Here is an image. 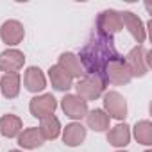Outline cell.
Masks as SVG:
<instances>
[{
  "instance_id": "24",
  "label": "cell",
  "mask_w": 152,
  "mask_h": 152,
  "mask_svg": "<svg viewBox=\"0 0 152 152\" xmlns=\"http://www.w3.org/2000/svg\"><path fill=\"white\" fill-rule=\"evenodd\" d=\"M145 152H152V150H145Z\"/></svg>"
},
{
  "instance_id": "5",
  "label": "cell",
  "mask_w": 152,
  "mask_h": 152,
  "mask_svg": "<svg viewBox=\"0 0 152 152\" xmlns=\"http://www.w3.org/2000/svg\"><path fill=\"white\" fill-rule=\"evenodd\" d=\"M104 79H106V83H111L115 86H124V84L131 83L132 77H131L129 68L124 61V56L107 64V68L104 70Z\"/></svg>"
},
{
  "instance_id": "1",
  "label": "cell",
  "mask_w": 152,
  "mask_h": 152,
  "mask_svg": "<svg viewBox=\"0 0 152 152\" xmlns=\"http://www.w3.org/2000/svg\"><path fill=\"white\" fill-rule=\"evenodd\" d=\"M122 57L115 47L113 38H107L104 34H91V38L86 41L79 54L81 66L88 72V75H100L104 77V70L107 64L115 59Z\"/></svg>"
},
{
  "instance_id": "11",
  "label": "cell",
  "mask_w": 152,
  "mask_h": 152,
  "mask_svg": "<svg viewBox=\"0 0 152 152\" xmlns=\"http://www.w3.org/2000/svg\"><path fill=\"white\" fill-rule=\"evenodd\" d=\"M120 15H122L124 27L131 32V36L136 39V43H143L147 39V29H145L143 22L140 20V16L134 15V13H131V11H124Z\"/></svg>"
},
{
  "instance_id": "25",
  "label": "cell",
  "mask_w": 152,
  "mask_h": 152,
  "mask_svg": "<svg viewBox=\"0 0 152 152\" xmlns=\"http://www.w3.org/2000/svg\"><path fill=\"white\" fill-rule=\"evenodd\" d=\"M118 152H124V150H118Z\"/></svg>"
},
{
  "instance_id": "3",
  "label": "cell",
  "mask_w": 152,
  "mask_h": 152,
  "mask_svg": "<svg viewBox=\"0 0 152 152\" xmlns=\"http://www.w3.org/2000/svg\"><path fill=\"white\" fill-rule=\"evenodd\" d=\"M131 77H143L150 66V52L143 45H136L125 57H124Z\"/></svg>"
},
{
  "instance_id": "22",
  "label": "cell",
  "mask_w": 152,
  "mask_h": 152,
  "mask_svg": "<svg viewBox=\"0 0 152 152\" xmlns=\"http://www.w3.org/2000/svg\"><path fill=\"white\" fill-rule=\"evenodd\" d=\"M132 134H134V138H136L138 143H141V145H145V147L152 145V124H150L148 120H140V122H136V125H134V129H132Z\"/></svg>"
},
{
  "instance_id": "19",
  "label": "cell",
  "mask_w": 152,
  "mask_h": 152,
  "mask_svg": "<svg viewBox=\"0 0 152 152\" xmlns=\"http://www.w3.org/2000/svg\"><path fill=\"white\" fill-rule=\"evenodd\" d=\"M0 90L6 99H16L20 95V73H6L0 79Z\"/></svg>"
},
{
  "instance_id": "13",
  "label": "cell",
  "mask_w": 152,
  "mask_h": 152,
  "mask_svg": "<svg viewBox=\"0 0 152 152\" xmlns=\"http://www.w3.org/2000/svg\"><path fill=\"white\" fill-rule=\"evenodd\" d=\"M84 140H86V127L77 122H72L63 129V141L66 147H79Z\"/></svg>"
},
{
  "instance_id": "20",
  "label": "cell",
  "mask_w": 152,
  "mask_h": 152,
  "mask_svg": "<svg viewBox=\"0 0 152 152\" xmlns=\"http://www.w3.org/2000/svg\"><path fill=\"white\" fill-rule=\"evenodd\" d=\"M86 122H88V127L97 131V132H104L109 129V122L111 118L106 115L104 109H93V111H88L86 115Z\"/></svg>"
},
{
  "instance_id": "6",
  "label": "cell",
  "mask_w": 152,
  "mask_h": 152,
  "mask_svg": "<svg viewBox=\"0 0 152 152\" xmlns=\"http://www.w3.org/2000/svg\"><path fill=\"white\" fill-rule=\"evenodd\" d=\"M104 111L109 118L115 120H125L127 116V102L118 91H107L104 93Z\"/></svg>"
},
{
  "instance_id": "7",
  "label": "cell",
  "mask_w": 152,
  "mask_h": 152,
  "mask_svg": "<svg viewBox=\"0 0 152 152\" xmlns=\"http://www.w3.org/2000/svg\"><path fill=\"white\" fill-rule=\"evenodd\" d=\"M61 109L66 116H70L72 120H83L88 115V102L83 100L79 95H64L61 99Z\"/></svg>"
},
{
  "instance_id": "18",
  "label": "cell",
  "mask_w": 152,
  "mask_h": 152,
  "mask_svg": "<svg viewBox=\"0 0 152 152\" xmlns=\"http://www.w3.org/2000/svg\"><path fill=\"white\" fill-rule=\"evenodd\" d=\"M107 141L113 147H125V145H129V141H131V127L125 122L118 124L116 127H113L107 132Z\"/></svg>"
},
{
  "instance_id": "9",
  "label": "cell",
  "mask_w": 152,
  "mask_h": 152,
  "mask_svg": "<svg viewBox=\"0 0 152 152\" xmlns=\"http://www.w3.org/2000/svg\"><path fill=\"white\" fill-rule=\"evenodd\" d=\"M23 36H25V29L18 20H7L0 27V38L6 45H11V47L20 45L23 41Z\"/></svg>"
},
{
  "instance_id": "15",
  "label": "cell",
  "mask_w": 152,
  "mask_h": 152,
  "mask_svg": "<svg viewBox=\"0 0 152 152\" xmlns=\"http://www.w3.org/2000/svg\"><path fill=\"white\" fill-rule=\"evenodd\" d=\"M45 143V138L39 131V127H29L25 129L23 132L18 134V145L27 148V150H32V148H38Z\"/></svg>"
},
{
  "instance_id": "12",
  "label": "cell",
  "mask_w": 152,
  "mask_h": 152,
  "mask_svg": "<svg viewBox=\"0 0 152 152\" xmlns=\"http://www.w3.org/2000/svg\"><path fill=\"white\" fill-rule=\"evenodd\" d=\"M23 84H25L27 91H31V93L43 91L47 88V79H45V73L41 72V68L29 66L25 70V75H23Z\"/></svg>"
},
{
  "instance_id": "8",
  "label": "cell",
  "mask_w": 152,
  "mask_h": 152,
  "mask_svg": "<svg viewBox=\"0 0 152 152\" xmlns=\"http://www.w3.org/2000/svg\"><path fill=\"white\" fill-rule=\"evenodd\" d=\"M57 107V100L52 93H43V95H38L34 99H31V104H29V111L34 118H45L48 115H54Z\"/></svg>"
},
{
  "instance_id": "21",
  "label": "cell",
  "mask_w": 152,
  "mask_h": 152,
  "mask_svg": "<svg viewBox=\"0 0 152 152\" xmlns=\"http://www.w3.org/2000/svg\"><path fill=\"white\" fill-rule=\"evenodd\" d=\"M39 131H41V134H43L45 140H56L61 134V124H59V120L54 115H48V116L41 118Z\"/></svg>"
},
{
  "instance_id": "17",
  "label": "cell",
  "mask_w": 152,
  "mask_h": 152,
  "mask_svg": "<svg viewBox=\"0 0 152 152\" xmlns=\"http://www.w3.org/2000/svg\"><path fill=\"white\" fill-rule=\"evenodd\" d=\"M22 125H23L22 118L16 115H11V113H7L0 118V132L6 138H16L22 132Z\"/></svg>"
},
{
  "instance_id": "10",
  "label": "cell",
  "mask_w": 152,
  "mask_h": 152,
  "mask_svg": "<svg viewBox=\"0 0 152 152\" xmlns=\"http://www.w3.org/2000/svg\"><path fill=\"white\" fill-rule=\"evenodd\" d=\"M23 64H25V56L16 48H9L0 54V70L6 73H18V70H22Z\"/></svg>"
},
{
  "instance_id": "16",
  "label": "cell",
  "mask_w": 152,
  "mask_h": 152,
  "mask_svg": "<svg viewBox=\"0 0 152 152\" xmlns=\"http://www.w3.org/2000/svg\"><path fill=\"white\" fill-rule=\"evenodd\" d=\"M57 64L70 75L72 79H73V77H79V79H81V75L84 73L79 57L75 56V54H72V52H63V54L59 56V63H57Z\"/></svg>"
},
{
  "instance_id": "23",
  "label": "cell",
  "mask_w": 152,
  "mask_h": 152,
  "mask_svg": "<svg viewBox=\"0 0 152 152\" xmlns=\"http://www.w3.org/2000/svg\"><path fill=\"white\" fill-rule=\"evenodd\" d=\"M9 152H22V150H9Z\"/></svg>"
},
{
  "instance_id": "4",
  "label": "cell",
  "mask_w": 152,
  "mask_h": 152,
  "mask_svg": "<svg viewBox=\"0 0 152 152\" xmlns=\"http://www.w3.org/2000/svg\"><path fill=\"white\" fill-rule=\"evenodd\" d=\"M124 29L122 15L115 9H106L97 16V32L104 34L107 38H113V34L120 32Z\"/></svg>"
},
{
  "instance_id": "2",
  "label": "cell",
  "mask_w": 152,
  "mask_h": 152,
  "mask_svg": "<svg viewBox=\"0 0 152 152\" xmlns=\"http://www.w3.org/2000/svg\"><path fill=\"white\" fill-rule=\"evenodd\" d=\"M106 86H107V83L100 75H84L75 84V90H77V95L83 100L90 102V100H97L106 91Z\"/></svg>"
},
{
  "instance_id": "14",
  "label": "cell",
  "mask_w": 152,
  "mask_h": 152,
  "mask_svg": "<svg viewBox=\"0 0 152 152\" xmlns=\"http://www.w3.org/2000/svg\"><path fill=\"white\" fill-rule=\"evenodd\" d=\"M48 79H50V84L54 86V90H57V91H68L73 86V79L59 64H54L48 68Z\"/></svg>"
}]
</instances>
